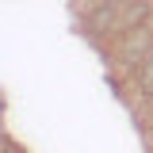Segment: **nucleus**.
<instances>
[{"label":"nucleus","mask_w":153,"mask_h":153,"mask_svg":"<svg viewBox=\"0 0 153 153\" xmlns=\"http://www.w3.org/2000/svg\"><path fill=\"white\" fill-rule=\"evenodd\" d=\"M153 54V27L149 23H142V27H130V31H123V42H119V57L126 61V65H142L146 57Z\"/></svg>","instance_id":"f257e3e1"},{"label":"nucleus","mask_w":153,"mask_h":153,"mask_svg":"<svg viewBox=\"0 0 153 153\" xmlns=\"http://www.w3.org/2000/svg\"><path fill=\"white\" fill-rule=\"evenodd\" d=\"M111 4H130V0H111Z\"/></svg>","instance_id":"7ed1b4c3"},{"label":"nucleus","mask_w":153,"mask_h":153,"mask_svg":"<svg viewBox=\"0 0 153 153\" xmlns=\"http://www.w3.org/2000/svg\"><path fill=\"white\" fill-rule=\"evenodd\" d=\"M138 84H142L146 96H153V57H146V61L138 65Z\"/></svg>","instance_id":"f03ea898"}]
</instances>
